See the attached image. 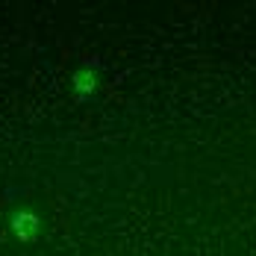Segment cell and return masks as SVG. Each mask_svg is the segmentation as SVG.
Segmentation results:
<instances>
[{"mask_svg": "<svg viewBox=\"0 0 256 256\" xmlns=\"http://www.w3.org/2000/svg\"><path fill=\"white\" fill-rule=\"evenodd\" d=\"M12 232L18 236V242H36L38 238V215L36 212H15Z\"/></svg>", "mask_w": 256, "mask_h": 256, "instance_id": "obj_1", "label": "cell"}, {"mask_svg": "<svg viewBox=\"0 0 256 256\" xmlns=\"http://www.w3.org/2000/svg\"><path fill=\"white\" fill-rule=\"evenodd\" d=\"M71 82H74V92H77L80 98H88V94L98 92V71H94L92 65H82V68L74 71Z\"/></svg>", "mask_w": 256, "mask_h": 256, "instance_id": "obj_2", "label": "cell"}]
</instances>
